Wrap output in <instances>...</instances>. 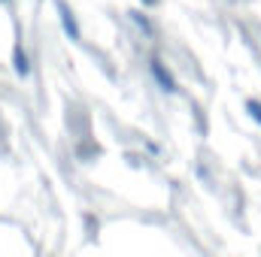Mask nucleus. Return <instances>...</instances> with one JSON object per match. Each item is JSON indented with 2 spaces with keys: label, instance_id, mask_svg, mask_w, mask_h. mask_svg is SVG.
<instances>
[{
  "label": "nucleus",
  "instance_id": "f03ea898",
  "mask_svg": "<svg viewBox=\"0 0 261 257\" xmlns=\"http://www.w3.org/2000/svg\"><path fill=\"white\" fill-rule=\"evenodd\" d=\"M152 73H155V76H158V79H161V85H164V91H173V79H170V73H167V70H164V67L158 64V61H155V64H152Z\"/></svg>",
  "mask_w": 261,
  "mask_h": 257
},
{
  "label": "nucleus",
  "instance_id": "7ed1b4c3",
  "mask_svg": "<svg viewBox=\"0 0 261 257\" xmlns=\"http://www.w3.org/2000/svg\"><path fill=\"white\" fill-rule=\"evenodd\" d=\"M15 70H18V76H28V58H24L21 49L15 52Z\"/></svg>",
  "mask_w": 261,
  "mask_h": 257
},
{
  "label": "nucleus",
  "instance_id": "20e7f679",
  "mask_svg": "<svg viewBox=\"0 0 261 257\" xmlns=\"http://www.w3.org/2000/svg\"><path fill=\"white\" fill-rule=\"evenodd\" d=\"M246 106H249V115H255V121L261 124V103H258V100H249Z\"/></svg>",
  "mask_w": 261,
  "mask_h": 257
},
{
  "label": "nucleus",
  "instance_id": "f257e3e1",
  "mask_svg": "<svg viewBox=\"0 0 261 257\" xmlns=\"http://www.w3.org/2000/svg\"><path fill=\"white\" fill-rule=\"evenodd\" d=\"M61 21H64V27H67V34L73 37V40H79V27H76V18H73V12L67 9L64 3H61Z\"/></svg>",
  "mask_w": 261,
  "mask_h": 257
},
{
  "label": "nucleus",
  "instance_id": "39448f33",
  "mask_svg": "<svg viewBox=\"0 0 261 257\" xmlns=\"http://www.w3.org/2000/svg\"><path fill=\"white\" fill-rule=\"evenodd\" d=\"M143 3H155V0H143Z\"/></svg>",
  "mask_w": 261,
  "mask_h": 257
}]
</instances>
